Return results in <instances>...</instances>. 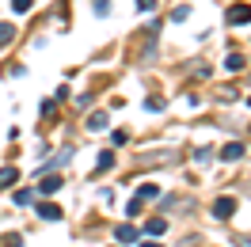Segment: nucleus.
<instances>
[{
  "mask_svg": "<svg viewBox=\"0 0 251 247\" xmlns=\"http://www.w3.org/2000/svg\"><path fill=\"white\" fill-rule=\"evenodd\" d=\"M232 213H236V198H217L213 201V217H217V221H232Z\"/></svg>",
  "mask_w": 251,
  "mask_h": 247,
  "instance_id": "1",
  "label": "nucleus"
},
{
  "mask_svg": "<svg viewBox=\"0 0 251 247\" xmlns=\"http://www.w3.org/2000/svg\"><path fill=\"white\" fill-rule=\"evenodd\" d=\"M183 209H194V201L190 198H183V194H175V198H164V213H183Z\"/></svg>",
  "mask_w": 251,
  "mask_h": 247,
  "instance_id": "2",
  "label": "nucleus"
},
{
  "mask_svg": "<svg viewBox=\"0 0 251 247\" xmlns=\"http://www.w3.org/2000/svg\"><path fill=\"white\" fill-rule=\"evenodd\" d=\"M228 23H232V27L251 23V4H232V8H228Z\"/></svg>",
  "mask_w": 251,
  "mask_h": 247,
  "instance_id": "3",
  "label": "nucleus"
},
{
  "mask_svg": "<svg viewBox=\"0 0 251 247\" xmlns=\"http://www.w3.org/2000/svg\"><path fill=\"white\" fill-rule=\"evenodd\" d=\"M61 186H65V179H61V175H46V179L38 183V194H46V198H50V194H57Z\"/></svg>",
  "mask_w": 251,
  "mask_h": 247,
  "instance_id": "4",
  "label": "nucleus"
},
{
  "mask_svg": "<svg viewBox=\"0 0 251 247\" xmlns=\"http://www.w3.org/2000/svg\"><path fill=\"white\" fill-rule=\"evenodd\" d=\"M38 217H42V221H61V205H53V201H42V205H38Z\"/></svg>",
  "mask_w": 251,
  "mask_h": 247,
  "instance_id": "5",
  "label": "nucleus"
},
{
  "mask_svg": "<svg viewBox=\"0 0 251 247\" xmlns=\"http://www.w3.org/2000/svg\"><path fill=\"white\" fill-rule=\"evenodd\" d=\"M114 236H118V244H137V228L133 224H118Z\"/></svg>",
  "mask_w": 251,
  "mask_h": 247,
  "instance_id": "6",
  "label": "nucleus"
},
{
  "mask_svg": "<svg viewBox=\"0 0 251 247\" xmlns=\"http://www.w3.org/2000/svg\"><path fill=\"white\" fill-rule=\"evenodd\" d=\"M137 198H141V201L160 198V186H156V183H141V186H137Z\"/></svg>",
  "mask_w": 251,
  "mask_h": 247,
  "instance_id": "7",
  "label": "nucleus"
},
{
  "mask_svg": "<svg viewBox=\"0 0 251 247\" xmlns=\"http://www.w3.org/2000/svg\"><path fill=\"white\" fill-rule=\"evenodd\" d=\"M19 171L16 168H0V190H8V186H16Z\"/></svg>",
  "mask_w": 251,
  "mask_h": 247,
  "instance_id": "8",
  "label": "nucleus"
},
{
  "mask_svg": "<svg viewBox=\"0 0 251 247\" xmlns=\"http://www.w3.org/2000/svg\"><path fill=\"white\" fill-rule=\"evenodd\" d=\"M84 125H88L92 133H99V129H107V114H103V110H95V114H92V118H88Z\"/></svg>",
  "mask_w": 251,
  "mask_h": 247,
  "instance_id": "9",
  "label": "nucleus"
},
{
  "mask_svg": "<svg viewBox=\"0 0 251 247\" xmlns=\"http://www.w3.org/2000/svg\"><path fill=\"white\" fill-rule=\"evenodd\" d=\"M240 156H244V145H240V141H232V145L221 148V160H240Z\"/></svg>",
  "mask_w": 251,
  "mask_h": 247,
  "instance_id": "10",
  "label": "nucleus"
},
{
  "mask_svg": "<svg viewBox=\"0 0 251 247\" xmlns=\"http://www.w3.org/2000/svg\"><path fill=\"white\" fill-rule=\"evenodd\" d=\"M164 228H168V221H164V217H152V221L145 224V232H149V236H164Z\"/></svg>",
  "mask_w": 251,
  "mask_h": 247,
  "instance_id": "11",
  "label": "nucleus"
},
{
  "mask_svg": "<svg viewBox=\"0 0 251 247\" xmlns=\"http://www.w3.org/2000/svg\"><path fill=\"white\" fill-rule=\"evenodd\" d=\"M244 53H228V61H225V69H228V73H240V69H244Z\"/></svg>",
  "mask_w": 251,
  "mask_h": 247,
  "instance_id": "12",
  "label": "nucleus"
},
{
  "mask_svg": "<svg viewBox=\"0 0 251 247\" xmlns=\"http://www.w3.org/2000/svg\"><path fill=\"white\" fill-rule=\"evenodd\" d=\"M12 38H16V27H12V23H0V49L8 46Z\"/></svg>",
  "mask_w": 251,
  "mask_h": 247,
  "instance_id": "13",
  "label": "nucleus"
},
{
  "mask_svg": "<svg viewBox=\"0 0 251 247\" xmlns=\"http://www.w3.org/2000/svg\"><path fill=\"white\" fill-rule=\"evenodd\" d=\"M114 168V152H99V160H95V171H107Z\"/></svg>",
  "mask_w": 251,
  "mask_h": 247,
  "instance_id": "14",
  "label": "nucleus"
},
{
  "mask_svg": "<svg viewBox=\"0 0 251 247\" xmlns=\"http://www.w3.org/2000/svg\"><path fill=\"white\" fill-rule=\"evenodd\" d=\"M0 244H4V247H23V236H19V232H8Z\"/></svg>",
  "mask_w": 251,
  "mask_h": 247,
  "instance_id": "15",
  "label": "nucleus"
},
{
  "mask_svg": "<svg viewBox=\"0 0 251 247\" xmlns=\"http://www.w3.org/2000/svg\"><path fill=\"white\" fill-rule=\"evenodd\" d=\"M141 205H145L141 198H133V201H129V205H126V217H137V213H141Z\"/></svg>",
  "mask_w": 251,
  "mask_h": 247,
  "instance_id": "16",
  "label": "nucleus"
},
{
  "mask_svg": "<svg viewBox=\"0 0 251 247\" xmlns=\"http://www.w3.org/2000/svg\"><path fill=\"white\" fill-rule=\"evenodd\" d=\"M190 16V8H187V4H179V8H175V12H172V19H175V23H183V19H187Z\"/></svg>",
  "mask_w": 251,
  "mask_h": 247,
  "instance_id": "17",
  "label": "nucleus"
},
{
  "mask_svg": "<svg viewBox=\"0 0 251 247\" xmlns=\"http://www.w3.org/2000/svg\"><path fill=\"white\" fill-rule=\"evenodd\" d=\"M145 107H149V110H164V99H160V95H149V99H145Z\"/></svg>",
  "mask_w": 251,
  "mask_h": 247,
  "instance_id": "18",
  "label": "nucleus"
},
{
  "mask_svg": "<svg viewBox=\"0 0 251 247\" xmlns=\"http://www.w3.org/2000/svg\"><path fill=\"white\" fill-rule=\"evenodd\" d=\"M194 160H198V164H209V160H213V148H198V152H194Z\"/></svg>",
  "mask_w": 251,
  "mask_h": 247,
  "instance_id": "19",
  "label": "nucleus"
},
{
  "mask_svg": "<svg viewBox=\"0 0 251 247\" xmlns=\"http://www.w3.org/2000/svg\"><path fill=\"white\" fill-rule=\"evenodd\" d=\"M95 16H110V0H95Z\"/></svg>",
  "mask_w": 251,
  "mask_h": 247,
  "instance_id": "20",
  "label": "nucleus"
},
{
  "mask_svg": "<svg viewBox=\"0 0 251 247\" xmlns=\"http://www.w3.org/2000/svg\"><path fill=\"white\" fill-rule=\"evenodd\" d=\"M31 198H34L31 190H16V205H27V201H31Z\"/></svg>",
  "mask_w": 251,
  "mask_h": 247,
  "instance_id": "21",
  "label": "nucleus"
},
{
  "mask_svg": "<svg viewBox=\"0 0 251 247\" xmlns=\"http://www.w3.org/2000/svg\"><path fill=\"white\" fill-rule=\"evenodd\" d=\"M31 4H34V0H12V8H16V12H31Z\"/></svg>",
  "mask_w": 251,
  "mask_h": 247,
  "instance_id": "22",
  "label": "nucleus"
},
{
  "mask_svg": "<svg viewBox=\"0 0 251 247\" xmlns=\"http://www.w3.org/2000/svg\"><path fill=\"white\" fill-rule=\"evenodd\" d=\"M137 8H141V12H152V8H156V0H137Z\"/></svg>",
  "mask_w": 251,
  "mask_h": 247,
  "instance_id": "23",
  "label": "nucleus"
},
{
  "mask_svg": "<svg viewBox=\"0 0 251 247\" xmlns=\"http://www.w3.org/2000/svg\"><path fill=\"white\" fill-rule=\"evenodd\" d=\"M236 244H240V247H251V236H248V232H244V236H240Z\"/></svg>",
  "mask_w": 251,
  "mask_h": 247,
  "instance_id": "24",
  "label": "nucleus"
},
{
  "mask_svg": "<svg viewBox=\"0 0 251 247\" xmlns=\"http://www.w3.org/2000/svg\"><path fill=\"white\" fill-rule=\"evenodd\" d=\"M141 247H164V244H141Z\"/></svg>",
  "mask_w": 251,
  "mask_h": 247,
  "instance_id": "25",
  "label": "nucleus"
}]
</instances>
